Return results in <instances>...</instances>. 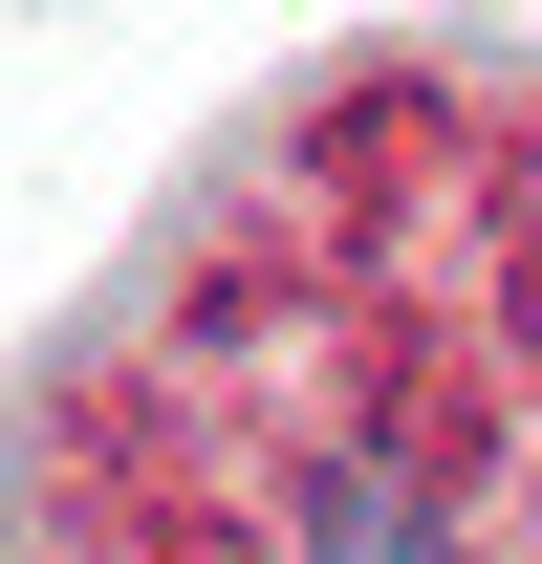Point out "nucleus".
Wrapping results in <instances>:
<instances>
[{
  "label": "nucleus",
  "mask_w": 542,
  "mask_h": 564,
  "mask_svg": "<svg viewBox=\"0 0 542 564\" xmlns=\"http://www.w3.org/2000/svg\"><path fill=\"white\" fill-rule=\"evenodd\" d=\"M304 564H456V543H434V499H412L391 456H326V478H304Z\"/></svg>",
  "instance_id": "1"
}]
</instances>
